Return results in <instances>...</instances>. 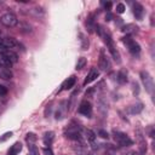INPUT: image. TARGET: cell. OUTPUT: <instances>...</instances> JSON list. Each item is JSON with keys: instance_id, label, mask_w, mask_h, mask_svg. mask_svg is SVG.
Here are the masks:
<instances>
[{"instance_id": "1", "label": "cell", "mask_w": 155, "mask_h": 155, "mask_svg": "<svg viewBox=\"0 0 155 155\" xmlns=\"http://www.w3.org/2000/svg\"><path fill=\"white\" fill-rule=\"evenodd\" d=\"M113 137H114V140L119 145H121V147H130V145L133 144V140L126 133H124V132H120V131L114 130L113 131Z\"/></svg>"}, {"instance_id": "2", "label": "cell", "mask_w": 155, "mask_h": 155, "mask_svg": "<svg viewBox=\"0 0 155 155\" xmlns=\"http://www.w3.org/2000/svg\"><path fill=\"white\" fill-rule=\"evenodd\" d=\"M0 22L2 25L7 27V28H12V27H16L18 24V19H17V16L12 12H6L4 13L1 17H0Z\"/></svg>"}, {"instance_id": "3", "label": "cell", "mask_w": 155, "mask_h": 155, "mask_svg": "<svg viewBox=\"0 0 155 155\" xmlns=\"http://www.w3.org/2000/svg\"><path fill=\"white\" fill-rule=\"evenodd\" d=\"M122 41H124L125 45H127L128 51H130L133 56L139 54V52H140V46H139L138 42H136V41L131 38V35H126L125 38H122Z\"/></svg>"}, {"instance_id": "4", "label": "cell", "mask_w": 155, "mask_h": 155, "mask_svg": "<svg viewBox=\"0 0 155 155\" xmlns=\"http://www.w3.org/2000/svg\"><path fill=\"white\" fill-rule=\"evenodd\" d=\"M140 79H142V82H143L145 90L149 93H151L153 92V88H154V80H153L151 75L148 71H144L143 70V71H140Z\"/></svg>"}, {"instance_id": "5", "label": "cell", "mask_w": 155, "mask_h": 155, "mask_svg": "<svg viewBox=\"0 0 155 155\" xmlns=\"http://www.w3.org/2000/svg\"><path fill=\"white\" fill-rule=\"evenodd\" d=\"M65 136L71 139V140H82V137H81V133L79 131V128L76 126H69L67 130H65Z\"/></svg>"}, {"instance_id": "6", "label": "cell", "mask_w": 155, "mask_h": 155, "mask_svg": "<svg viewBox=\"0 0 155 155\" xmlns=\"http://www.w3.org/2000/svg\"><path fill=\"white\" fill-rule=\"evenodd\" d=\"M1 44L6 47V48H8V50H19L21 47H22V45L15 39V38H11V36H7V38H5V39H2L1 40Z\"/></svg>"}, {"instance_id": "7", "label": "cell", "mask_w": 155, "mask_h": 155, "mask_svg": "<svg viewBox=\"0 0 155 155\" xmlns=\"http://www.w3.org/2000/svg\"><path fill=\"white\" fill-rule=\"evenodd\" d=\"M98 65H99V68H101L102 70H104V71H108V70L111 68L110 61H109V58L107 57V54H105V51H104V50H101V52H99V61H98Z\"/></svg>"}, {"instance_id": "8", "label": "cell", "mask_w": 155, "mask_h": 155, "mask_svg": "<svg viewBox=\"0 0 155 155\" xmlns=\"http://www.w3.org/2000/svg\"><path fill=\"white\" fill-rule=\"evenodd\" d=\"M73 149L78 155H92V153L87 149L82 140H75L73 144Z\"/></svg>"}, {"instance_id": "9", "label": "cell", "mask_w": 155, "mask_h": 155, "mask_svg": "<svg viewBox=\"0 0 155 155\" xmlns=\"http://www.w3.org/2000/svg\"><path fill=\"white\" fill-rule=\"evenodd\" d=\"M79 114L84 115V116H87V117H91L92 115V105L88 101H82L79 105V109H78Z\"/></svg>"}, {"instance_id": "10", "label": "cell", "mask_w": 155, "mask_h": 155, "mask_svg": "<svg viewBox=\"0 0 155 155\" xmlns=\"http://www.w3.org/2000/svg\"><path fill=\"white\" fill-rule=\"evenodd\" d=\"M0 56H1L2 58H5L6 61H8L11 64H13V63H17V62H18V56H17V53H16L15 51H12V50L5 48V50L0 53Z\"/></svg>"}, {"instance_id": "11", "label": "cell", "mask_w": 155, "mask_h": 155, "mask_svg": "<svg viewBox=\"0 0 155 155\" xmlns=\"http://www.w3.org/2000/svg\"><path fill=\"white\" fill-rule=\"evenodd\" d=\"M136 136H137L138 144H139V151L142 155H144L147 153V143H145V139H144V136H143V132L140 128L136 130Z\"/></svg>"}, {"instance_id": "12", "label": "cell", "mask_w": 155, "mask_h": 155, "mask_svg": "<svg viewBox=\"0 0 155 155\" xmlns=\"http://www.w3.org/2000/svg\"><path fill=\"white\" fill-rule=\"evenodd\" d=\"M85 133H86V138H87L88 144L91 145V148H92L93 150H96V149L98 148V143H97V136H96V133H94L92 130H90V128H87V130L85 131Z\"/></svg>"}, {"instance_id": "13", "label": "cell", "mask_w": 155, "mask_h": 155, "mask_svg": "<svg viewBox=\"0 0 155 155\" xmlns=\"http://www.w3.org/2000/svg\"><path fill=\"white\" fill-rule=\"evenodd\" d=\"M98 76H99V71H98V69H96V68H91V70H90V73L87 74L86 79L84 80V86L91 84V82L94 81Z\"/></svg>"}, {"instance_id": "14", "label": "cell", "mask_w": 155, "mask_h": 155, "mask_svg": "<svg viewBox=\"0 0 155 155\" xmlns=\"http://www.w3.org/2000/svg\"><path fill=\"white\" fill-rule=\"evenodd\" d=\"M132 8H133V13H134L136 18H137V19H142V18H143V13H144L143 6H142L139 2H133Z\"/></svg>"}, {"instance_id": "15", "label": "cell", "mask_w": 155, "mask_h": 155, "mask_svg": "<svg viewBox=\"0 0 155 155\" xmlns=\"http://www.w3.org/2000/svg\"><path fill=\"white\" fill-rule=\"evenodd\" d=\"M76 82V76L75 75H71L70 78H68L63 84H62V90H70Z\"/></svg>"}, {"instance_id": "16", "label": "cell", "mask_w": 155, "mask_h": 155, "mask_svg": "<svg viewBox=\"0 0 155 155\" xmlns=\"http://www.w3.org/2000/svg\"><path fill=\"white\" fill-rule=\"evenodd\" d=\"M116 80H117V82L121 84V85L126 84V82H127V71H126L125 69L119 70V73H117V75H116Z\"/></svg>"}, {"instance_id": "17", "label": "cell", "mask_w": 155, "mask_h": 155, "mask_svg": "<svg viewBox=\"0 0 155 155\" xmlns=\"http://www.w3.org/2000/svg\"><path fill=\"white\" fill-rule=\"evenodd\" d=\"M121 30H122L124 33H126L127 35H130V34H134V33H137V31H138V27L134 25V24H126V25L122 27Z\"/></svg>"}, {"instance_id": "18", "label": "cell", "mask_w": 155, "mask_h": 155, "mask_svg": "<svg viewBox=\"0 0 155 155\" xmlns=\"http://www.w3.org/2000/svg\"><path fill=\"white\" fill-rule=\"evenodd\" d=\"M21 150H22V143H21V142H16V143H13V145L10 148L8 155H18Z\"/></svg>"}, {"instance_id": "19", "label": "cell", "mask_w": 155, "mask_h": 155, "mask_svg": "<svg viewBox=\"0 0 155 155\" xmlns=\"http://www.w3.org/2000/svg\"><path fill=\"white\" fill-rule=\"evenodd\" d=\"M44 143L46 144V145H51L52 144V142H53V139H54V133L52 132V131H48V132H45V134H44Z\"/></svg>"}, {"instance_id": "20", "label": "cell", "mask_w": 155, "mask_h": 155, "mask_svg": "<svg viewBox=\"0 0 155 155\" xmlns=\"http://www.w3.org/2000/svg\"><path fill=\"white\" fill-rule=\"evenodd\" d=\"M17 25H18V28H19V30L22 33H25V34L31 33V25L29 23H27V22H19Z\"/></svg>"}, {"instance_id": "21", "label": "cell", "mask_w": 155, "mask_h": 155, "mask_svg": "<svg viewBox=\"0 0 155 155\" xmlns=\"http://www.w3.org/2000/svg\"><path fill=\"white\" fill-rule=\"evenodd\" d=\"M0 78L4 80H10V79H12V71L8 68H1L0 69Z\"/></svg>"}, {"instance_id": "22", "label": "cell", "mask_w": 155, "mask_h": 155, "mask_svg": "<svg viewBox=\"0 0 155 155\" xmlns=\"http://www.w3.org/2000/svg\"><path fill=\"white\" fill-rule=\"evenodd\" d=\"M143 110V104L142 103H137V104H133L131 108H130V113L131 114H138Z\"/></svg>"}, {"instance_id": "23", "label": "cell", "mask_w": 155, "mask_h": 155, "mask_svg": "<svg viewBox=\"0 0 155 155\" xmlns=\"http://www.w3.org/2000/svg\"><path fill=\"white\" fill-rule=\"evenodd\" d=\"M28 148H29V155H40L39 154V149H38V147L35 144H29Z\"/></svg>"}, {"instance_id": "24", "label": "cell", "mask_w": 155, "mask_h": 155, "mask_svg": "<svg viewBox=\"0 0 155 155\" xmlns=\"http://www.w3.org/2000/svg\"><path fill=\"white\" fill-rule=\"evenodd\" d=\"M86 65V58L85 57H80L79 59H78V62H76V69H82Z\"/></svg>"}, {"instance_id": "25", "label": "cell", "mask_w": 155, "mask_h": 155, "mask_svg": "<svg viewBox=\"0 0 155 155\" xmlns=\"http://www.w3.org/2000/svg\"><path fill=\"white\" fill-rule=\"evenodd\" d=\"M36 136L34 134V133H28L27 134V137H25V140L28 142V144H34L35 142H36Z\"/></svg>"}, {"instance_id": "26", "label": "cell", "mask_w": 155, "mask_h": 155, "mask_svg": "<svg viewBox=\"0 0 155 155\" xmlns=\"http://www.w3.org/2000/svg\"><path fill=\"white\" fill-rule=\"evenodd\" d=\"M12 132L10 131V132H6V133H4L1 137H0V143H2V142H5V140H7V139H10L11 137H12Z\"/></svg>"}, {"instance_id": "27", "label": "cell", "mask_w": 155, "mask_h": 155, "mask_svg": "<svg viewBox=\"0 0 155 155\" xmlns=\"http://www.w3.org/2000/svg\"><path fill=\"white\" fill-rule=\"evenodd\" d=\"M98 136L99 137H102V138H104V139H108L109 138V134H108V132L107 131H104V130H98Z\"/></svg>"}, {"instance_id": "28", "label": "cell", "mask_w": 155, "mask_h": 155, "mask_svg": "<svg viewBox=\"0 0 155 155\" xmlns=\"http://www.w3.org/2000/svg\"><path fill=\"white\" fill-rule=\"evenodd\" d=\"M125 10H126V8H125V5H124V4L120 2V4L116 5V12H117V13H124Z\"/></svg>"}, {"instance_id": "29", "label": "cell", "mask_w": 155, "mask_h": 155, "mask_svg": "<svg viewBox=\"0 0 155 155\" xmlns=\"http://www.w3.org/2000/svg\"><path fill=\"white\" fill-rule=\"evenodd\" d=\"M81 48L85 51L88 48V40L86 38H82V42H81Z\"/></svg>"}, {"instance_id": "30", "label": "cell", "mask_w": 155, "mask_h": 155, "mask_svg": "<svg viewBox=\"0 0 155 155\" xmlns=\"http://www.w3.org/2000/svg\"><path fill=\"white\" fill-rule=\"evenodd\" d=\"M42 153H44V155H53V151H52V149L48 147H45L44 149H42Z\"/></svg>"}, {"instance_id": "31", "label": "cell", "mask_w": 155, "mask_h": 155, "mask_svg": "<svg viewBox=\"0 0 155 155\" xmlns=\"http://www.w3.org/2000/svg\"><path fill=\"white\" fill-rule=\"evenodd\" d=\"M7 93V88L4 85H0V96H5Z\"/></svg>"}, {"instance_id": "32", "label": "cell", "mask_w": 155, "mask_h": 155, "mask_svg": "<svg viewBox=\"0 0 155 155\" xmlns=\"http://www.w3.org/2000/svg\"><path fill=\"white\" fill-rule=\"evenodd\" d=\"M103 5H104V8H105L107 11H109V10L111 8V2H110V1H108V2H103Z\"/></svg>"}, {"instance_id": "33", "label": "cell", "mask_w": 155, "mask_h": 155, "mask_svg": "<svg viewBox=\"0 0 155 155\" xmlns=\"http://www.w3.org/2000/svg\"><path fill=\"white\" fill-rule=\"evenodd\" d=\"M1 68H5V63H4V59H2V57L0 56V69Z\"/></svg>"}, {"instance_id": "34", "label": "cell", "mask_w": 155, "mask_h": 155, "mask_svg": "<svg viewBox=\"0 0 155 155\" xmlns=\"http://www.w3.org/2000/svg\"><path fill=\"white\" fill-rule=\"evenodd\" d=\"M0 35H1V31H0Z\"/></svg>"}]
</instances>
